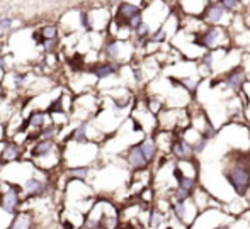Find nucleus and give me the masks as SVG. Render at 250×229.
<instances>
[{
  "label": "nucleus",
  "mask_w": 250,
  "mask_h": 229,
  "mask_svg": "<svg viewBox=\"0 0 250 229\" xmlns=\"http://www.w3.org/2000/svg\"><path fill=\"white\" fill-rule=\"evenodd\" d=\"M223 175L237 195H247L250 192V151H230L225 156Z\"/></svg>",
  "instance_id": "nucleus-1"
},
{
  "label": "nucleus",
  "mask_w": 250,
  "mask_h": 229,
  "mask_svg": "<svg viewBox=\"0 0 250 229\" xmlns=\"http://www.w3.org/2000/svg\"><path fill=\"white\" fill-rule=\"evenodd\" d=\"M192 44L199 49H228L231 44V33L223 26H204L203 31L192 34Z\"/></svg>",
  "instance_id": "nucleus-2"
},
{
  "label": "nucleus",
  "mask_w": 250,
  "mask_h": 229,
  "mask_svg": "<svg viewBox=\"0 0 250 229\" xmlns=\"http://www.w3.org/2000/svg\"><path fill=\"white\" fill-rule=\"evenodd\" d=\"M143 22V9L131 2H119L118 9H116V16H114V24L119 29H128V31H135L140 24Z\"/></svg>",
  "instance_id": "nucleus-3"
},
{
  "label": "nucleus",
  "mask_w": 250,
  "mask_h": 229,
  "mask_svg": "<svg viewBox=\"0 0 250 229\" xmlns=\"http://www.w3.org/2000/svg\"><path fill=\"white\" fill-rule=\"evenodd\" d=\"M7 189H0V209L7 214V216H16L21 210V206L24 204L22 189L19 183L7 182Z\"/></svg>",
  "instance_id": "nucleus-4"
},
{
  "label": "nucleus",
  "mask_w": 250,
  "mask_h": 229,
  "mask_svg": "<svg viewBox=\"0 0 250 229\" xmlns=\"http://www.w3.org/2000/svg\"><path fill=\"white\" fill-rule=\"evenodd\" d=\"M247 80H249V76H247V73H245L244 66L238 63V65H235L233 68H230V70H227V72L221 73L220 78L211 80V87L223 85V87H227L228 90L240 94L242 87L245 85V82H247Z\"/></svg>",
  "instance_id": "nucleus-5"
},
{
  "label": "nucleus",
  "mask_w": 250,
  "mask_h": 229,
  "mask_svg": "<svg viewBox=\"0 0 250 229\" xmlns=\"http://www.w3.org/2000/svg\"><path fill=\"white\" fill-rule=\"evenodd\" d=\"M199 19L203 20L206 26H223L228 29L230 24H231V20H233V16L228 14L227 10H225L223 7L216 2V0H211V2L208 3L206 9L203 10V14H201Z\"/></svg>",
  "instance_id": "nucleus-6"
},
{
  "label": "nucleus",
  "mask_w": 250,
  "mask_h": 229,
  "mask_svg": "<svg viewBox=\"0 0 250 229\" xmlns=\"http://www.w3.org/2000/svg\"><path fill=\"white\" fill-rule=\"evenodd\" d=\"M170 212L174 216V219L182 224V228L191 226L196 221V206L191 204V199L170 202Z\"/></svg>",
  "instance_id": "nucleus-7"
},
{
  "label": "nucleus",
  "mask_w": 250,
  "mask_h": 229,
  "mask_svg": "<svg viewBox=\"0 0 250 229\" xmlns=\"http://www.w3.org/2000/svg\"><path fill=\"white\" fill-rule=\"evenodd\" d=\"M125 161L126 165H128L131 170L135 172H142V170H146V168L150 167L148 161L145 160V156H143V153L140 151V146L138 143L133 144L131 148H128L125 153Z\"/></svg>",
  "instance_id": "nucleus-8"
},
{
  "label": "nucleus",
  "mask_w": 250,
  "mask_h": 229,
  "mask_svg": "<svg viewBox=\"0 0 250 229\" xmlns=\"http://www.w3.org/2000/svg\"><path fill=\"white\" fill-rule=\"evenodd\" d=\"M21 189H22V197L24 200H29V199H36V197H41L44 195V192H46V183H44L41 178L38 177H29L26 178V182L21 185Z\"/></svg>",
  "instance_id": "nucleus-9"
},
{
  "label": "nucleus",
  "mask_w": 250,
  "mask_h": 229,
  "mask_svg": "<svg viewBox=\"0 0 250 229\" xmlns=\"http://www.w3.org/2000/svg\"><path fill=\"white\" fill-rule=\"evenodd\" d=\"M211 0H177V5L175 9H179V12L182 16L189 17H201L203 10L208 7Z\"/></svg>",
  "instance_id": "nucleus-10"
},
{
  "label": "nucleus",
  "mask_w": 250,
  "mask_h": 229,
  "mask_svg": "<svg viewBox=\"0 0 250 229\" xmlns=\"http://www.w3.org/2000/svg\"><path fill=\"white\" fill-rule=\"evenodd\" d=\"M170 154L175 158L177 161H184V160H192L194 153H192V148L188 141L184 139L181 134H175L174 141H172L170 146Z\"/></svg>",
  "instance_id": "nucleus-11"
},
{
  "label": "nucleus",
  "mask_w": 250,
  "mask_h": 229,
  "mask_svg": "<svg viewBox=\"0 0 250 229\" xmlns=\"http://www.w3.org/2000/svg\"><path fill=\"white\" fill-rule=\"evenodd\" d=\"M56 143L55 139H40L31 150V156L36 158V160H43V158L51 156L56 151Z\"/></svg>",
  "instance_id": "nucleus-12"
},
{
  "label": "nucleus",
  "mask_w": 250,
  "mask_h": 229,
  "mask_svg": "<svg viewBox=\"0 0 250 229\" xmlns=\"http://www.w3.org/2000/svg\"><path fill=\"white\" fill-rule=\"evenodd\" d=\"M22 158V148L16 143H7L0 151V165L17 163Z\"/></svg>",
  "instance_id": "nucleus-13"
},
{
  "label": "nucleus",
  "mask_w": 250,
  "mask_h": 229,
  "mask_svg": "<svg viewBox=\"0 0 250 229\" xmlns=\"http://www.w3.org/2000/svg\"><path fill=\"white\" fill-rule=\"evenodd\" d=\"M34 228V216L27 210H19L16 216H12L9 226L5 229H33Z\"/></svg>",
  "instance_id": "nucleus-14"
},
{
  "label": "nucleus",
  "mask_w": 250,
  "mask_h": 229,
  "mask_svg": "<svg viewBox=\"0 0 250 229\" xmlns=\"http://www.w3.org/2000/svg\"><path fill=\"white\" fill-rule=\"evenodd\" d=\"M89 72L92 73L97 80H104V78H109V76L116 75V73L119 72V65L112 61L99 63V65H94L92 68H89Z\"/></svg>",
  "instance_id": "nucleus-15"
},
{
  "label": "nucleus",
  "mask_w": 250,
  "mask_h": 229,
  "mask_svg": "<svg viewBox=\"0 0 250 229\" xmlns=\"http://www.w3.org/2000/svg\"><path fill=\"white\" fill-rule=\"evenodd\" d=\"M140 146V151L143 153V156H145V160L148 161V165H151L155 161V158H157V144H155L153 137H145V139H142L138 143Z\"/></svg>",
  "instance_id": "nucleus-16"
},
{
  "label": "nucleus",
  "mask_w": 250,
  "mask_h": 229,
  "mask_svg": "<svg viewBox=\"0 0 250 229\" xmlns=\"http://www.w3.org/2000/svg\"><path fill=\"white\" fill-rule=\"evenodd\" d=\"M90 175L89 165H79V167H70L66 170V177L72 182H85Z\"/></svg>",
  "instance_id": "nucleus-17"
},
{
  "label": "nucleus",
  "mask_w": 250,
  "mask_h": 229,
  "mask_svg": "<svg viewBox=\"0 0 250 229\" xmlns=\"http://www.w3.org/2000/svg\"><path fill=\"white\" fill-rule=\"evenodd\" d=\"M104 55L109 61H112V63L118 61L119 56H121V41L114 39V38L107 39V43H105V46H104Z\"/></svg>",
  "instance_id": "nucleus-18"
},
{
  "label": "nucleus",
  "mask_w": 250,
  "mask_h": 229,
  "mask_svg": "<svg viewBox=\"0 0 250 229\" xmlns=\"http://www.w3.org/2000/svg\"><path fill=\"white\" fill-rule=\"evenodd\" d=\"M228 14L231 16H237V14H242V10L245 9V3L242 0H216Z\"/></svg>",
  "instance_id": "nucleus-19"
},
{
  "label": "nucleus",
  "mask_w": 250,
  "mask_h": 229,
  "mask_svg": "<svg viewBox=\"0 0 250 229\" xmlns=\"http://www.w3.org/2000/svg\"><path fill=\"white\" fill-rule=\"evenodd\" d=\"M27 124L36 129L44 128L46 126V111H33L27 117Z\"/></svg>",
  "instance_id": "nucleus-20"
},
{
  "label": "nucleus",
  "mask_w": 250,
  "mask_h": 229,
  "mask_svg": "<svg viewBox=\"0 0 250 229\" xmlns=\"http://www.w3.org/2000/svg\"><path fill=\"white\" fill-rule=\"evenodd\" d=\"M165 223V214L162 212L158 207L150 210V221H148V229H160Z\"/></svg>",
  "instance_id": "nucleus-21"
},
{
  "label": "nucleus",
  "mask_w": 250,
  "mask_h": 229,
  "mask_svg": "<svg viewBox=\"0 0 250 229\" xmlns=\"http://www.w3.org/2000/svg\"><path fill=\"white\" fill-rule=\"evenodd\" d=\"M87 122H82V124L79 126V128L75 129V131L72 133V136H70V139L72 141H75V143H79V144H83V143H87Z\"/></svg>",
  "instance_id": "nucleus-22"
},
{
  "label": "nucleus",
  "mask_w": 250,
  "mask_h": 229,
  "mask_svg": "<svg viewBox=\"0 0 250 229\" xmlns=\"http://www.w3.org/2000/svg\"><path fill=\"white\" fill-rule=\"evenodd\" d=\"M151 31H153V29H151V27H150V24L143 20V22L140 24V26L136 27V29L133 31V33H135L136 39H140V41H148V38H150Z\"/></svg>",
  "instance_id": "nucleus-23"
},
{
  "label": "nucleus",
  "mask_w": 250,
  "mask_h": 229,
  "mask_svg": "<svg viewBox=\"0 0 250 229\" xmlns=\"http://www.w3.org/2000/svg\"><path fill=\"white\" fill-rule=\"evenodd\" d=\"M40 34L43 39H56V36H58V27H56L55 24H48V26H44L43 29L40 31Z\"/></svg>",
  "instance_id": "nucleus-24"
},
{
  "label": "nucleus",
  "mask_w": 250,
  "mask_h": 229,
  "mask_svg": "<svg viewBox=\"0 0 250 229\" xmlns=\"http://www.w3.org/2000/svg\"><path fill=\"white\" fill-rule=\"evenodd\" d=\"M26 82H27L26 73H14V87H16V90L24 89V87H26Z\"/></svg>",
  "instance_id": "nucleus-25"
},
{
  "label": "nucleus",
  "mask_w": 250,
  "mask_h": 229,
  "mask_svg": "<svg viewBox=\"0 0 250 229\" xmlns=\"http://www.w3.org/2000/svg\"><path fill=\"white\" fill-rule=\"evenodd\" d=\"M46 112H50V114H55V112L63 114V112H65V109H63V105H62V97H58L56 100H53L50 104V107L46 109Z\"/></svg>",
  "instance_id": "nucleus-26"
},
{
  "label": "nucleus",
  "mask_w": 250,
  "mask_h": 229,
  "mask_svg": "<svg viewBox=\"0 0 250 229\" xmlns=\"http://www.w3.org/2000/svg\"><path fill=\"white\" fill-rule=\"evenodd\" d=\"M41 46H43L44 53L51 55V53H55V51H56V46H58V41H56V39H43V41H41Z\"/></svg>",
  "instance_id": "nucleus-27"
},
{
  "label": "nucleus",
  "mask_w": 250,
  "mask_h": 229,
  "mask_svg": "<svg viewBox=\"0 0 250 229\" xmlns=\"http://www.w3.org/2000/svg\"><path fill=\"white\" fill-rule=\"evenodd\" d=\"M80 24H82L83 29H92V19H90V14L82 10L80 12Z\"/></svg>",
  "instance_id": "nucleus-28"
},
{
  "label": "nucleus",
  "mask_w": 250,
  "mask_h": 229,
  "mask_svg": "<svg viewBox=\"0 0 250 229\" xmlns=\"http://www.w3.org/2000/svg\"><path fill=\"white\" fill-rule=\"evenodd\" d=\"M12 24H14L12 17H9V16L2 17V19H0V33H5V31H9L10 27H12Z\"/></svg>",
  "instance_id": "nucleus-29"
},
{
  "label": "nucleus",
  "mask_w": 250,
  "mask_h": 229,
  "mask_svg": "<svg viewBox=\"0 0 250 229\" xmlns=\"http://www.w3.org/2000/svg\"><path fill=\"white\" fill-rule=\"evenodd\" d=\"M0 68L2 70H7V59H5V56L0 53Z\"/></svg>",
  "instance_id": "nucleus-30"
},
{
  "label": "nucleus",
  "mask_w": 250,
  "mask_h": 229,
  "mask_svg": "<svg viewBox=\"0 0 250 229\" xmlns=\"http://www.w3.org/2000/svg\"><path fill=\"white\" fill-rule=\"evenodd\" d=\"M162 2L167 3V5H168V7H172V9H174V7L177 5V0H162Z\"/></svg>",
  "instance_id": "nucleus-31"
},
{
  "label": "nucleus",
  "mask_w": 250,
  "mask_h": 229,
  "mask_svg": "<svg viewBox=\"0 0 250 229\" xmlns=\"http://www.w3.org/2000/svg\"><path fill=\"white\" fill-rule=\"evenodd\" d=\"M123 229H145L143 226H138V224H128V226H125Z\"/></svg>",
  "instance_id": "nucleus-32"
},
{
  "label": "nucleus",
  "mask_w": 250,
  "mask_h": 229,
  "mask_svg": "<svg viewBox=\"0 0 250 229\" xmlns=\"http://www.w3.org/2000/svg\"><path fill=\"white\" fill-rule=\"evenodd\" d=\"M213 229H231L230 224H218V226H214Z\"/></svg>",
  "instance_id": "nucleus-33"
},
{
  "label": "nucleus",
  "mask_w": 250,
  "mask_h": 229,
  "mask_svg": "<svg viewBox=\"0 0 250 229\" xmlns=\"http://www.w3.org/2000/svg\"><path fill=\"white\" fill-rule=\"evenodd\" d=\"M83 229H105L104 226H101V224H97V226H92V228H83Z\"/></svg>",
  "instance_id": "nucleus-34"
},
{
  "label": "nucleus",
  "mask_w": 250,
  "mask_h": 229,
  "mask_svg": "<svg viewBox=\"0 0 250 229\" xmlns=\"http://www.w3.org/2000/svg\"><path fill=\"white\" fill-rule=\"evenodd\" d=\"M116 2H121V0H116Z\"/></svg>",
  "instance_id": "nucleus-35"
},
{
  "label": "nucleus",
  "mask_w": 250,
  "mask_h": 229,
  "mask_svg": "<svg viewBox=\"0 0 250 229\" xmlns=\"http://www.w3.org/2000/svg\"><path fill=\"white\" fill-rule=\"evenodd\" d=\"M0 95H2V90H0Z\"/></svg>",
  "instance_id": "nucleus-36"
}]
</instances>
